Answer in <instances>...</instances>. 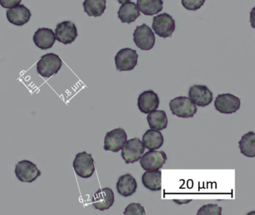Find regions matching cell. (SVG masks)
<instances>
[{
    "instance_id": "6da1fadb",
    "label": "cell",
    "mask_w": 255,
    "mask_h": 215,
    "mask_svg": "<svg viewBox=\"0 0 255 215\" xmlns=\"http://www.w3.org/2000/svg\"><path fill=\"white\" fill-rule=\"evenodd\" d=\"M62 66V61L59 55L47 53L43 55L37 63V72L43 78H50L56 74Z\"/></svg>"
},
{
    "instance_id": "7a4b0ae2",
    "label": "cell",
    "mask_w": 255,
    "mask_h": 215,
    "mask_svg": "<svg viewBox=\"0 0 255 215\" xmlns=\"http://www.w3.org/2000/svg\"><path fill=\"white\" fill-rule=\"evenodd\" d=\"M169 108L173 114L180 118L193 117L198 110L193 102L189 97L183 96L171 100Z\"/></svg>"
},
{
    "instance_id": "3957f363",
    "label": "cell",
    "mask_w": 255,
    "mask_h": 215,
    "mask_svg": "<svg viewBox=\"0 0 255 215\" xmlns=\"http://www.w3.org/2000/svg\"><path fill=\"white\" fill-rule=\"evenodd\" d=\"M74 171L80 177L88 179L92 176L95 171V161L92 154L82 152L76 155L73 163Z\"/></svg>"
},
{
    "instance_id": "277c9868",
    "label": "cell",
    "mask_w": 255,
    "mask_h": 215,
    "mask_svg": "<svg viewBox=\"0 0 255 215\" xmlns=\"http://www.w3.org/2000/svg\"><path fill=\"white\" fill-rule=\"evenodd\" d=\"M138 58L136 51L130 48H124L115 57L116 69L119 72L130 71L138 64Z\"/></svg>"
},
{
    "instance_id": "5b68a950",
    "label": "cell",
    "mask_w": 255,
    "mask_h": 215,
    "mask_svg": "<svg viewBox=\"0 0 255 215\" xmlns=\"http://www.w3.org/2000/svg\"><path fill=\"white\" fill-rule=\"evenodd\" d=\"M154 34L151 28L144 23L138 25L133 32V41L141 50L148 51L153 49L155 44Z\"/></svg>"
},
{
    "instance_id": "8992f818",
    "label": "cell",
    "mask_w": 255,
    "mask_h": 215,
    "mask_svg": "<svg viewBox=\"0 0 255 215\" xmlns=\"http://www.w3.org/2000/svg\"><path fill=\"white\" fill-rule=\"evenodd\" d=\"M152 28L158 36L167 38L171 37L175 30V21L168 13H161L153 17Z\"/></svg>"
},
{
    "instance_id": "52a82bcc",
    "label": "cell",
    "mask_w": 255,
    "mask_h": 215,
    "mask_svg": "<svg viewBox=\"0 0 255 215\" xmlns=\"http://www.w3.org/2000/svg\"><path fill=\"white\" fill-rule=\"evenodd\" d=\"M122 157L126 164L136 162L142 156L144 146L138 137L127 140L122 149Z\"/></svg>"
},
{
    "instance_id": "ba28073f",
    "label": "cell",
    "mask_w": 255,
    "mask_h": 215,
    "mask_svg": "<svg viewBox=\"0 0 255 215\" xmlns=\"http://www.w3.org/2000/svg\"><path fill=\"white\" fill-rule=\"evenodd\" d=\"M140 165L145 171H154L162 168L167 161L163 151L150 150L140 158Z\"/></svg>"
},
{
    "instance_id": "9c48e42d",
    "label": "cell",
    "mask_w": 255,
    "mask_h": 215,
    "mask_svg": "<svg viewBox=\"0 0 255 215\" xmlns=\"http://www.w3.org/2000/svg\"><path fill=\"white\" fill-rule=\"evenodd\" d=\"M15 174L17 179L23 182H31L36 180L41 175L36 164L28 160L19 161L15 166Z\"/></svg>"
},
{
    "instance_id": "30bf717a",
    "label": "cell",
    "mask_w": 255,
    "mask_h": 215,
    "mask_svg": "<svg viewBox=\"0 0 255 215\" xmlns=\"http://www.w3.org/2000/svg\"><path fill=\"white\" fill-rule=\"evenodd\" d=\"M240 98L231 94H219L214 102L215 108L221 113L231 114L240 109Z\"/></svg>"
},
{
    "instance_id": "8fae6325",
    "label": "cell",
    "mask_w": 255,
    "mask_h": 215,
    "mask_svg": "<svg viewBox=\"0 0 255 215\" xmlns=\"http://www.w3.org/2000/svg\"><path fill=\"white\" fill-rule=\"evenodd\" d=\"M128 140V135L124 128H118L108 131L104 139V149L113 152H119Z\"/></svg>"
},
{
    "instance_id": "7c38bea8",
    "label": "cell",
    "mask_w": 255,
    "mask_h": 215,
    "mask_svg": "<svg viewBox=\"0 0 255 215\" xmlns=\"http://www.w3.org/2000/svg\"><path fill=\"white\" fill-rule=\"evenodd\" d=\"M189 98L195 106L204 108L213 102V95L206 85H194L189 88Z\"/></svg>"
},
{
    "instance_id": "4fadbf2b",
    "label": "cell",
    "mask_w": 255,
    "mask_h": 215,
    "mask_svg": "<svg viewBox=\"0 0 255 215\" xmlns=\"http://www.w3.org/2000/svg\"><path fill=\"white\" fill-rule=\"evenodd\" d=\"M55 35L56 40L63 44L72 43L78 36L77 26L71 21H64L56 25Z\"/></svg>"
},
{
    "instance_id": "5bb4252c",
    "label": "cell",
    "mask_w": 255,
    "mask_h": 215,
    "mask_svg": "<svg viewBox=\"0 0 255 215\" xmlns=\"http://www.w3.org/2000/svg\"><path fill=\"white\" fill-rule=\"evenodd\" d=\"M114 202V192L110 188L98 190L92 197L94 207L100 211L108 210L113 206Z\"/></svg>"
},
{
    "instance_id": "9a60e30c",
    "label": "cell",
    "mask_w": 255,
    "mask_h": 215,
    "mask_svg": "<svg viewBox=\"0 0 255 215\" xmlns=\"http://www.w3.org/2000/svg\"><path fill=\"white\" fill-rule=\"evenodd\" d=\"M137 105L141 113H149L159 107V98L154 91L148 90L138 96Z\"/></svg>"
},
{
    "instance_id": "2e32d148",
    "label": "cell",
    "mask_w": 255,
    "mask_h": 215,
    "mask_svg": "<svg viewBox=\"0 0 255 215\" xmlns=\"http://www.w3.org/2000/svg\"><path fill=\"white\" fill-rule=\"evenodd\" d=\"M32 13L30 10L26 6L20 4L12 8L8 9L6 12L8 22L18 26L27 23L30 19Z\"/></svg>"
},
{
    "instance_id": "e0dca14e",
    "label": "cell",
    "mask_w": 255,
    "mask_h": 215,
    "mask_svg": "<svg viewBox=\"0 0 255 215\" xmlns=\"http://www.w3.org/2000/svg\"><path fill=\"white\" fill-rule=\"evenodd\" d=\"M56 40L55 33L50 28H38L33 36L35 46L41 49H48L53 47Z\"/></svg>"
},
{
    "instance_id": "ac0fdd59",
    "label": "cell",
    "mask_w": 255,
    "mask_h": 215,
    "mask_svg": "<svg viewBox=\"0 0 255 215\" xmlns=\"http://www.w3.org/2000/svg\"><path fill=\"white\" fill-rule=\"evenodd\" d=\"M137 187L136 181L129 173L120 176L116 185L118 193L124 197H129L135 194Z\"/></svg>"
},
{
    "instance_id": "d6986e66",
    "label": "cell",
    "mask_w": 255,
    "mask_h": 215,
    "mask_svg": "<svg viewBox=\"0 0 255 215\" xmlns=\"http://www.w3.org/2000/svg\"><path fill=\"white\" fill-rule=\"evenodd\" d=\"M139 16V10L135 3L132 1L124 3L118 11V16L123 23H132Z\"/></svg>"
},
{
    "instance_id": "ffe728a7",
    "label": "cell",
    "mask_w": 255,
    "mask_h": 215,
    "mask_svg": "<svg viewBox=\"0 0 255 215\" xmlns=\"http://www.w3.org/2000/svg\"><path fill=\"white\" fill-rule=\"evenodd\" d=\"M164 137L158 130L148 129L142 137V143L144 148L150 150L159 149L163 145Z\"/></svg>"
},
{
    "instance_id": "44dd1931",
    "label": "cell",
    "mask_w": 255,
    "mask_h": 215,
    "mask_svg": "<svg viewBox=\"0 0 255 215\" xmlns=\"http://www.w3.org/2000/svg\"><path fill=\"white\" fill-rule=\"evenodd\" d=\"M143 185L151 191H159L162 189V172L160 170L146 171L141 177Z\"/></svg>"
},
{
    "instance_id": "7402d4cb",
    "label": "cell",
    "mask_w": 255,
    "mask_h": 215,
    "mask_svg": "<svg viewBox=\"0 0 255 215\" xmlns=\"http://www.w3.org/2000/svg\"><path fill=\"white\" fill-rule=\"evenodd\" d=\"M147 122L151 129H165L168 125V117L164 110H154L150 112L147 116Z\"/></svg>"
},
{
    "instance_id": "603a6c76",
    "label": "cell",
    "mask_w": 255,
    "mask_h": 215,
    "mask_svg": "<svg viewBox=\"0 0 255 215\" xmlns=\"http://www.w3.org/2000/svg\"><path fill=\"white\" fill-rule=\"evenodd\" d=\"M240 152L248 158L255 157V134L254 131H249L242 137L239 141Z\"/></svg>"
},
{
    "instance_id": "cb8c5ba5",
    "label": "cell",
    "mask_w": 255,
    "mask_h": 215,
    "mask_svg": "<svg viewBox=\"0 0 255 215\" xmlns=\"http://www.w3.org/2000/svg\"><path fill=\"white\" fill-rule=\"evenodd\" d=\"M138 10L147 16H152L160 12L163 8L162 0H137Z\"/></svg>"
},
{
    "instance_id": "d4e9b609",
    "label": "cell",
    "mask_w": 255,
    "mask_h": 215,
    "mask_svg": "<svg viewBox=\"0 0 255 215\" xmlns=\"http://www.w3.org/2000/svg\"><path fill=\"white\" fill-rule=\"evenodd\" d=\"M85 12L89 16H101L107 8V0H85L83 2Z\"/></svg>"
},
{
    "instance_id": "484cf974",
    "label": "cell",
    "mask_w": 255,
    "mask_h": 215,
    "mask_svg": "<svg viewBox=\"0 0 255 215\" xmlns=\"http://www.w3.org/2000/svg\"><path fill=\"white\" fill-rule=\"evenodd\" d=\"M222 208L216 204L204 205L198 209L197 215H222Z\"/></svg>"
},
{
    "instance_id": "4316f807",
    "label": "cell",
    "mask_w": 255,
    "mask_h": 215,
    "mask_svg": "<svg viewBox=\"0 0 255 215\" xmlns=\"http://www.w3.org/2000/svg\"><path fill=\"white\" fill-rule=\"evenodd\" d=\"M125 215H145L144 208L139 203H132L128 205L124 212Z\"/></svg>"
},
{
    "instance_id": "83f0119b",
    "label": "cell",
    "mask_w": 255,
    "mask_h": 215,
    "mask_svg": "<svg viewBox=\"0 0 255 215\" xmlns=\"http://www.w3.org/2000/svg\"><path fill=\"white\" fill-rule=\"evenodd\" d=\"M205 0H181L182 4L189 10H197L204 5Z\"/></svg>"
},
{
    "instance_id": "f1b7e54d",
    "label": "cell",
    "mask_w": 255,
    "mask_h": 215,
    "mask_svg": "<svg viewBox=\"0 0 255 215\" xmlns=\"http://www.w3.org/2000/svg\"><path fill=\"white\" fill-rule=\"evenodd\" d=\"M22 0H0V4L4 8H12L19 5Z\"/></svg>"
},
{
    "instance_id": "f546056e",
    "label": "cell",
    "mask_w": 255,
    "mask_h": 215,
    "mask_svg": "<svg viewBox=\"0 0 255 215\" xmlns=\"http://www.w3.org/2000/svg\"><path fill=\"white\" fill-rule=\"evenodd\" d=\"M192 201L191 200H174V203H177V204L181 205V204H187V203H190Z\"/></svg>"
},
{
    "instance_id": "4dcf8cb0",
    "label": "cell",
    "mask_w": 255,
    "mask_h": 215,
    "mask_svg": "<svg viewBox=\"0 0 255 215\" xmlns=\"http://www.w3.org/2000/svg\"><path fill=\"white\" fill-rule=\"evenodd\" d=\"M119 3L121 4H124V3L128 2V1H130V0H118Z\"/></svg>"
}]
</instances>
